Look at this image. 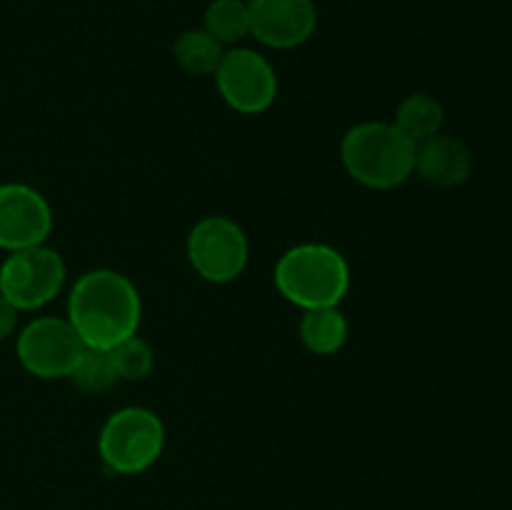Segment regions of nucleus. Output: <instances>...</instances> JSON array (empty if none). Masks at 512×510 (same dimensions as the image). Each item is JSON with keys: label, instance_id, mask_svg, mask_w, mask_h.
Listing matches in <instances>:
<instances>
[{"label": "nucleus", "instance_id": "nucleus-1", "mask_svg": "<svg viewBox=\"0 0 512 510\" xmlns=\"http://www.w3.org/2000/svg\"><path fill=\"white\" fill-rule=\"evenodd\" d=\"M70 325L85 348L110 350L140 330L143 300L128 275L95 268L80 275L68 293Z\"/></svg>", "mask_w": 512, "mask_h": 510}, {"label": "nucleus", "instance_id": "nucleus-2", "mask_svg": "<svg viewBox=\"0 0 512 510\" xmlns=\"http://www.w3.org/2000/svg\"><path fill=\"white\" fill-rule=\"evenodd\" d=\"M418 145L388 120H365L340 140L345 173L370 190H393L415 175Z\"/></svg>", "mask_w": 512, "mask_h": 510}, {"label": "nucleus", "instance_id": "nucleus-3", "mask_svg": "<svg viewBox=\"0 0 512 510\" xmlns=\"http://www.w3.org/2000/svg\"><path fill=\"white\" fill-rule=\"evenodd\" d=\"M273 280L278 293L295 308H333L350 290V265L333 245L300 243L280 255Z\"/></svg>", "mask_w": 512, "mask_h": 510}, {"label": "nucleus", "instance_id": "nucleus-4", "mask_svg": "<svg viewBox=\"0 0 512 510\" xmlns=\"http://www.w3.org/2000/svg\"><path fill=\"white\" fill-rule=\"evenodd\" d=\"M165 448V425L155 410L128 405L108 415L98 435V453L115 475H140L158 463Z\"/></svg>", "mask_w": 512, "mask_h": 510}, {"label": "nucleus", "instance_id": "nucleus-5", "mask_svg": "<svg viewBox=\"0 0 512 510\" xmlns=\"http://www.w3.org/2000/svg\"><path fill=\"white\" fill-rule=\"evenodd\" d=\"M190 268L213 285H228L248 268L250 243L245 230L228 215H205L185 240Z\"/></svg>", "mask_w": 512, "mask_h": 510}, {"label": "nucleus", "instance_id": "nucleus-6", "mask_svg": "<svg viewBox=\"0 0 512 510\" xmlns=\"http://www.w3.org/2000/svg\"><path fill=\"white\" fill-rule=\"evenodd\" d=\"M68 268L63 255L48 243L13 250L0 263V295L18 310H40L65 288Z\"/></svg>", "mask_w": 512, "mask_h": 510}, {"label": "nucleus", "instance_id": "nucleus-7", "mask_svg": "<svg viewBox=\"0 0 512 510\" xmlns=\"http://www.w3.org/2000/svg\"><path fill=\"white\" fill-rule=\"evenodd\" d=\"M215 88L230 110L240 115H260L278 98V73L263 53L235 45L223 55L215 70Z\"/></svg>", "mask_w": 512, "mask_h": 510}, {"label": "nucleus", "instance_id": "nucleus-8", "mask_svg": "<svg viewBox=\"0 0 512 510\" xmlns=\"http://www.w3.org/2000/svg\"><path fill=\"white\" fill-rule=\"evenodd\" d=\"M83 350L85 343L70 320L55 315L30 320L25 328H20L15 340L20 365L40 380H68Z\"/></svg>", "mask_w": 512, "mask_h": 510}, {"label": "nucleus", "instance_id": "nucleus-9", "mask_svg": "<svg viewBox=\"0 0 512 510\" xmlns=\"http://www.w3.org/2000/svg\"><path fill=\"white\" fill-rule=\"evenodd\" d=\"M53 208L40 190L25 183L0 185V250H23L48 243Z\"/></svg>", "mask_w": 512, "mask_h": 510}, {"label": "nucleus", "instance_id": "nucleus-10", "mask_svg": "<svg viewBox=\"0 0 512 510\" xmlns=\"http://www.w3.org/2000/svg\"><path fill=\"white\" fill-rule=\"evenodd\" d=\"M250 35L273 50H293L308 43L318 28L313 0H248Z\"/></svg>", "mask_w": 512, "mask_h": 510}, {"label": "nucleus", "instance_id": "nucleus-11", "mask_svg": "<svg viewBox=\"0 0 512 510\" xmlns=\"http://www.w3.org/2000/svg\"><path fill=\"white\" fill-rule=\"evenodd\" d=\"M415 173L435 188H460L473 175V155L460 138L438 133L418 143Z\"/></svg>", "mask_w": 512, "mask_h": 510}, {"label": "nucleus", "instance_id": "nucleus-12", "mask_svg": "<svg viewBox=\"0 0 512 510\" xmlns=\"http://www.w3.org/2000/svg\"><path fill=\"white\" fill-rule=\"evenodd\" d=\"M300 343L308 353L320 355V358H328V355L340 353L348 343L350 325L345 313L340 310V305L333 308H313L303 310V318H300Z\"/></svg>", "mask_w": 512, "mask_h": 510}, {"label": "nucleus", "instance_id": "nucleus-13", "mask_svg": "<svg viewBox=\"0 0 512 510\" xmlns=\"http://www.w3.org/2000/svg\"><path fill=\"white\" fill-rule=\"evenodd\" d=\"M393 123L400 133L408 135L418 145L423 140L433 138V135L443 133L445 110L440 105V100L433 98V95L410 93L400 100Z\"/></svg>", "mask_w": 512, "mask_h": 510}, {"label": "nucleus", "instance_id": "nucleus-14", "mask_svg": "<svg viewBox=\"0 0 512 510\" xmlns=\"http://www.w3.org/2000/svg\"><path fill=\"white\" fill-rule=\"evenodd\" d=\"M225 50L228 48L220 45L210 33H205L203 28H190L175 38L173 58L180 70L203 78V75H215V70L223 63Z\"/></svg>", "mask_w": 512, "mask_h": 510}, {"label": "nucleus", "instance_id": "nucleus-15", "mask_svg": "<svg viewBox=\"0 0 512 510\" xmlns=\"http://www.w3.org/2000/svg\"><path fill=\"white\" fill-rule=\"evenodd\" d=\"M203 30L225 48H235L250 35L248 0H213L203 13Z\"/></svg>", "mask_w": 512, "mask_h": 510}, {"label": "nucleus", "instance_id": "nucleus-16", "mask_svg": "<svg viewBox=\"0 0 512 510\" xmlns=\"http://www.w3.org/2000/svg\"><path fill=\"white\" fill-rule=\"evenodd\" d=\"M70 383L85 395H100L108 393L115 383H118V375H115L113 360H110L108 350L98 348H85L80 360L75 363L73 373L68 375Z\"/></svg>", "mask_w": 512, "mask_h": 510}, {"label": "nucleus", "instance_id": "nucleus-17", "mask_svg": "<svg viewBox=\"0 0 512 510\" xmlns=\"http://www.w3.org/2000/svg\"><path fill=\"white\" fill-rule=\"evenodd\" d=\"M110 360H113V368L118 380H128V383H138L145 380L155 370V350L153 345L145 338H140L138 333L130 335V338L120 340L115 348L108 350Z\"/></svg>", "mask_w": 512, "mask_h": 510}, {"label": "nucleus", "instance_id": "nucleus-18", "mask_svg": "<svg viewBox=\"0 0 512 510\" xmlns=\"http://www.w3.org/2000/svg\"><path fill=\"white\" fill-rule=\"evenodd\" d=\"M18 315L20 310L8 298L0 295V343L15 333V328H18Z\"/></svg>", "mask_w": 512, "mask_h": 510}]
</instances>
